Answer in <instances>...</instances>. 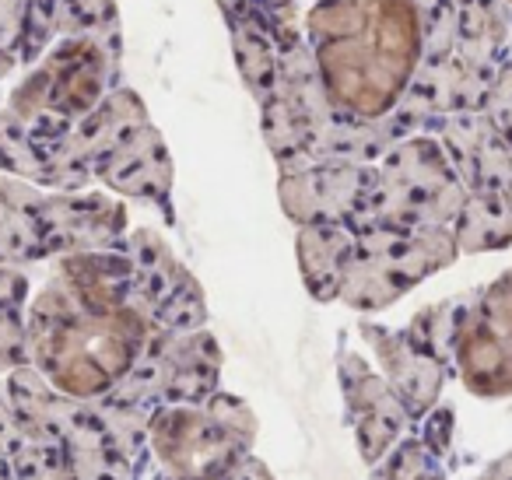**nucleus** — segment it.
Masks as SVG:
<instances>
[{
  "mask_svg": "<svg viewBox=\"0 0 512 480\" xmlns=\"http://www.w3.org/2000/svg\"><path fill=\"white\" fill-rule=\"evenodd\" d=\"M365 193H369L365 176L351 165L313 169L285 183V207L295 218H313L316 225H327V221L355 211L365 200Z\"/></svg>",
  "mask_w": 512,
  "mask_h": 480,
  "instance_id": "1a4fd4ad",
  "label": "nucleus"
},
{
  "mask_svg": "<svg viewBox=\"0 0 512 480\" xmlns=\"http://www.w3.org/2000/svg\"><path fill=\"white\" fill-rule=\"evenodd\" d=\"M365 337L372 340L379 361L386 368V386L393 389L404 410L411 417H421L435 403L442 386V361H435L432 354H425L421 347H414L404 333H386L372 330L369 323L362 326Z\"/></svg>",
  "mask_w": 512,
  "mask_h": 480,
  "instance_id": "6e6552de",
  "label": "nucleus"
},
{
  "mask_svg": "<svg viewBox=\"0 0 512 480\" xmlns=\"http://www.w3.org/2000/svg\"><path fill=\"white\" fill-rule=\"evenodd\" d=\"M134 267L120 256H71L46 284L29 316L39 372L67 396H99L134 368L148 337L144 316L127 302Z\"/></svg>",
  "mask_w": 512,
  "mask_h": 480,
  "instance_id": "f257e3e1",
  "label": "nucleus"
},
{
  "mask_svg": "<svg viewBox=\"0 0 512 480\" xmlns=\"http://www.w3.org/2000/svg\"><path fill=\"white\" fill-rule=\"evenodd\" d=\"M151 449L176 480H225L239 470L253 438L242 403L214 396L204 407H165L151 417Z\"/></svg>",
  "mask_w": 512,
  "mask_h": 480,
  "instance_id": "f03ea898",
  "label": "nucleus"
},
{
  "mask_svg": "<svg viewBox=\"0 0 512 480\" xmlns=\"http://www.w3.org/2000/svg\"><path fill=\"white\" fill-rule=\"evenodd\" d=\"M453 354L474 393H512V274L502 277L477 309H460Z\"/></svg>",
  "mask_w": 512,
  "mask_h": 480,
  "instance_id": "423d86ee",
  "label": "nucleus"
},
{
  "mask_svg": "<svg viewBox=\"0 0 512 480\" xmlns=\"http://www.w3.org/2000/svg\"><path fill=\"white\" fill-rule=\"evenodd\" d=\"M341 368H344L341 375H344V396H348V414L355 421L362 456L369 463H379L386 456V449H393L400 442L411 414L393 396V389L376 372H369V365L358 361L355 354H348L341 361Z\"/></svg>",
  "mask_w": 512,
  "mask_h": 480,
  "instance_id": "0eeeda50",
  "label": "nucleus"
},
{
  "mask_svg": "<svg viewBox=\"0 0 512 480\" xmlns=\"http://www.w3.org/2000/svg\"><path fill=\"white\" fill-rule=\"evenodd\" d=\"M484 480H512V456L502 459L491 473H484Z\"/></svg>",
  "mask_w": 512,
  "mask_h": 480,
  "instance_id": "ddd939ff",
  "label": "nucleus"
},
{
  "mask_svg": "<svg viewBox=\"0 0 512 480\" xmlns=\"http://www.w3.org/2000/svg\"><path fill=\"white\" fill-rule=\"evenodd\" d=\"M372 480H442L435 470V452L421 442H397L393 456L372 473Z\"/></svg>",
  "mask_w": 512,
  "mask_h": 480,
  "instance_id": "9b49d317",
  "label": "nucleus"
},
{
  "mask_svg": "<svg viewBox=\"0 0 512 480\" xmlns=\"http://www.w3.org/2000/svg\"><path fill=\"white\" fill-rule=\"evenodd\" d=\"M372 211L393 232H425L432 221L460 214L463 193L435 144L414 141L386 162L383 179L369 186Z\"/></svg>",
  "mask_w": 512,
  "mask_h": 480,
  "instance_id": "7ed1b4c3",
  "label": "nucleus"
},
{
  "mask_svg": "<svg viewBox=\"0 0 512 480\" xmlns=\"http://www.w3.org/2000/svg\"><path fill=\"white\" fill-rule=\"evenodd\" d=\"M351 253H355V239L334 225H309L299 239V256L306 281L313 295L334 298L348 274Z\"/></svg>",
  "mask_w": 512,
  "mask_h": 480,
  "instance_id": "9d476101",
  "label": "nucleus"
},
{
  "mask_svg": "<svg viewBox=\"0 0 512 480\" xmlns=\"http://www.w3.org/2000/svg\"><path fill=\"white\" fill-rule=\"evenodd\" d=\"M106 88V50L99 39H64L50 53L43 67L15 92L11 116L36 120V116H53V120H71L81 116L99 102Z\"/></svg>",
  "mask_w": 512,
  "mask_h": 480,
  "instance_id": "39448f33",
  "label": "nucleus"
},
{
  "mask_svg": "<svg viewBox=\"0 0 512 480\" xmlns=\"http://www.w3.org/2000/svg\"><path fill=\"white\" fill-rule=\"evenodd\" d=\"M449 256H453V239H446L439 228H425V232L379 228L365 235L351 253L341 295L351 305L376 309V305L393 302L428 270L449 263Z\"/></svg>",
  "mask_w": 512,
  "mask_h": 480,
  "instance_id": "20e7f679",
  "label": "nucleus"
},
{
  "mask_svg": "<svg viewBox=\"0 0 512 480\" xmlns=\"http://www.w3.org/2000/svg\"><path fill=\"white\" fill-rule=\"evenodd\" d=\"M25 8H29V0H0V53L15 50L22 39Z\"/></svg>",
  "mask_w": 512,
  "mask_h": 480,
  "instance_id": "f8f14e48",
  "label": "nucleus"
}]
</instances>
